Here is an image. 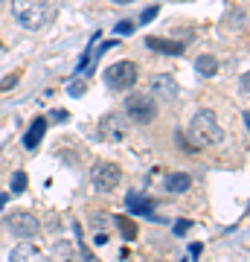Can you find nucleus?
<instances>
[{
	"instance_id": "1",
	"label": "nucleus",
	"mask_w": 250,
	"mask_h": 262,
	"mask_svg": "<svg viewBox=\"0 0 250 262\" xmlns=\"http://www.w3.org/2000/svg\"><path fill=\"white\" fill-rule=\"evenodd\" d=\"M12 15L24 29L38 32L53 20L56 6H53V0H12Z\"/></svg>"
},
{
	"instance_id": "2",
	"label": "nucleus",
	"mask_w": 250,
	"mask_h": 262,
	"mask_svg": "<svg viewBox=\"0 0 250 262\" xmlns=\"http://www.w3.org/2000/svg\"><path fill=\"white\" fill-rule=\"evenodd\" d=\"M189 134H192V143L195 146H215V143H221L224 131L215 120V114L210 108H201V111L192 117V125H189Z\"/></svg>"
},
{
	"instance_id": "3",
	"label": "nucleus",
	"mask_w": 250,
	"mask_h": 262,
	"mask_svg": "<svg viewBox=\"0 0 250 262\" xmlns=\"http://www.w3.org/2000/svg\"><path fill=\"white\" fill-rule=\"evenodd\" d=\"M120 181H122V172L111 160H96L90 166V184L99 192H113V189L120 187Z\"/></svg>"
},
{
	"instance_id": "4",
	"label": "nucleus",
	"mask_w": 250,
	"mask_h": 262,
	"mask_svg": "<svg viewBox=\"0 0 250 262\" xmlns=\"http://www.w3.org/2000/svg\"><path fill=\"white\" fill-rule=\"evenodd\" d=\"M125 117L131 122H140V125H146L157 117V102H154V96H146V94H131L125 99Z\"/></svg>"
},
{
	"instance_id": "5",
	"label": "nucleus",
	"mask_w": 250,
	"mask_h": 262,
	"mask_svg": "<svg viewBox=\"0 0 250 262\" xmlns=\"http://www.w3.org/2000/svg\"><path fill=\"white\" fill-rule=\"evenodd\" d=\"M105 84L111 91H131L137 84V64L134 61H117L105 70Z\"/></svg>"
},
{
	"instance_id": "6",
	"label": "nucleus",
	"mask_w": 250,
	"mask_h": 262,
	"mask_svg": "<svg viewBox=\"0 0 250 262\" xmlns=\"http://www.w3.org/2000/svg\"><path fill=\"white\" fill-rule=\"evenodd\" d=\"M128 131H131V120L120 111L105 114L102 120H99V137L108 143H122L128 137Z\"/></svg>"
},
{
	"instance_id": "7",
	"label": "nucleus",
	"mask_w": 250,
	"mask_h": 262,
	"mask_svg": "<svg viewBox=\"0 0 250 262\" xmlns=\"http://www.w3.org/2000/svg\"><path fill=\"white\" fill-rule=\"evenodd\" d=\"M6 227H9L12 236H18V239H35L41 233V225H38V219L27 210H12L6 215Z\"/></svg>"
},
{
	"instance_id": "8",
	"label": "nucleus",
	"mask_w": 250,
	"mask_h": 262,
	"mask_svg": "<svg viewBox=\"0 0 250 262\" xmlns=\"http://www.w3.org/2000/svg\"><path fill=\"white\" fill-rule=\"evenodd\" d=\"M151 96H157V99H175L177 96V82H175V76H169V73H157L154 79H151Z\"/></svg>"
},
{
	"instance_id": "9",
	"label": "nucleus",
	"mask_w": 250,
	"mask_h": 262,
	"mask_svg": "<svg viewBox=\"0 0 250 262\" xmlns=\"http://www.w3.org/2000/svg\"><path fill=\"white\" fill-rule=\"evenodd\" d=\"M44 131H47V120L44 117H35L32 125H29V131L24 134V146L27 149H35L38 143H41V137H44Z\"/></svg>"
},
{
	"instance_id": "10",
	"label": "nucleus",
	"mask_w": 250,
	"mask_h": 262,
	"mask_svg": "<svg viewBox=\"0 0 250 262\" xmlns=\"http://www.w3.org/2000/svg\"><path fill=\"white\" fill-rule=\"evenodd\" d=\"M9 262H50L44 256V253L38 251V248H29V245H20V248H15L9 256Z\"/></svg>"
},
{
	"instance_id": "11",
	"label": "nucleus",
	"mask_w": 250,
	"mask_h": 262,
	"mask_svg": "<svg viewBox=\"0 0 250 262\" xmlns=\"http://www.w3.org/2000/svg\"><path fill=\"white\" fill-rule=\"evenodd\" d=\"M195 70H198V76L210 79V76L218 73V58L215 56H198L195 58Z\"/></svg>"
},
{
	"instance_id": "12",
	"label": "nucleus",
	"mask_w": 250,
	"mask_h": 262,
	"mask_svg": "<svg viewBox=\"0 0 250 262\" xmlns=\"http://www.w3.org/2000/svg\"><path fill=\"white\" fill-rule=\"evenodd\" d=\"M189 187H192V178H189L186 172H175V175H169V178H166V189H169V192H186Z\"/></svg>"
},
{
	"instance_id": "13",
	"label": "nucleus",
	"mask_w": 250,
	"mask_h": 262,
	"mask_svg": "<svg viewBox=\"0 0 250 262\" xmlns=\"http://www.w3.org/2000/svg\"><path fill=\"white\" fill-rule=\"evenodd\" d=\"M128 210L131 213H151V198H143V195H137V192H128Z\"/></svg>"
},
{
	"instance_id": "14",
	"label": "nucleus",
	"mask_w": 250,
	"mask_h": 262,
	"mask_svg": "<svg viewBox=\"0 0 250 262\" xmlns=\"http://www.w3.org/2000/svg\"><path fill=\"white\" fill-rule=\"evenodd\" d=\"M146 44L151 50H160V53H184V44H175V41H160V38H146Z\"/></svg>"
},
{
	"instance_id": "15",
	"label": "nucleus",
	"mask_w": 250,
	"mask_h": 262,
	"mask_svg": "<svg viewBox=\"0 0 250 262\" xmlns=\"http://www.w3.org/2000/svg\"><path fill=\"white\" fill-rule=\"evenodd\" d=\"M113 222H117V227H120L122 239H128V242H134V239H137V225H134L131 219H122V215H117Z\"/></svg>"
},
{
	"instance_id": "16",
	"label": "nucleus",
	"mask_w": 250,
	"mask_h": 262,
	"mask_svg": "<svg viewBox=\"0 0 250 262\" xmlns=\"http://www.w3.org/2000/svg\"><path fill=\"white\" fill-rule=\"evenodd\" d=\"M24 189H27V175H24V172H15V175H12V192L20 195Z\"/></svg>"
},
{
	"instance_id": "17",
	"label": "nucleus",
	"mask_w": 250,
	"mask_h": 262,
	"mask_svg": "<svg viewBox=\"0 0 250 262\" xmlns=\"http://www.w3.org/2000/svg\"><path fill=\"white\" fill-rule=\"evenodd\" d=\"M67 94H70V96H82V94H84V82H82V79H76V82H70V88H67Z\"/></svg>"
},
{
	"instance_id": "18",
	"label": "nucleus",
	"mask_w": 250,
	"mask_h": 262,
	"mask_svg": "<svg viewBox=\"0 0 250 262\" xmlns=\"http://www.w3.org/2000/svg\"><path fill=\"white\" fill-rule=\"evenodd\" d=\"M154 15H157V6H148V9L140 15V24H148V20H154Z\"/></svg>"
},
{
	"instance_id": "19",
	"label": "nucleus",
	"mask_w": 250,
	"mask_h": 262,
	"mask_svg": "<svg viewBox=\"0 0 250 262\" xmlns=\"http://www.w3.org/2000/svg\"><path fill=\"white\" fill-rule=\"evenodd\" d=\"M189 227H192V222H189V219H180V222L175 225V233H177V236H184Z\"/></svg>"
},
{
	"instance_id": "20",
	"label": "nucleus",
	"mask_w": 250,
	"mask_h": 262,
	"mask_svg": "<svg viewBox=\"0 0 250 262\" xmlns=\"http://www.w3.org/2000/svg\"><path fill=\"white\" fill-rule=\"evenodd\" d=\"M15 82H18V73H12L9 79H3V84H0V91H9V88H15Z\"/></svg>"
},
{
	"instance_id": "21",
	"label": "nucleus",
	"mask_w": 250,
	"mask_h": 262,
	"mask_svg": "<svg viewBox=\"0 0 250 262\" xmlns=\"http://www.w3.org/2000/svg\"><path fill=\"white\" fill-rule=\"evenodd\" d=\"M131 29H134L131 24H117V32H120V35H128Z\"/></svg>"
},
{
	"instance_id": "22",
	"label": "nucleus",
	"mask_w": 250,
	"mask_h": 262,
	"mask_svg": "<svg viewBox=\"0 0 250 262\" xmlns=\"http://www.w3.org/2000/svg\"><path fill=\"white\" fill-rule=\"evenodd\" d=\"M239 88H241V94H247V73H241V79H239Z\"/></svg>"
},
{
	"instance_id": "23",
	"label": "nucleus",
	"mask_w": 250,
	"mask_h": 262,
	"mask_svg": "<svg viewBox=\"0 0 250 262\" xmlns=\"http://www.w3.org/2000/svg\"><path fill=\"white\" fill-rule=\"evenodd\" d=\"M6 201H9V198H6V195H0V210H3V207H6Z\"/></svg>"
}]
</instances>
